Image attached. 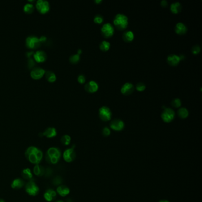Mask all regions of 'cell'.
<instances>
[{
	"mask_svg": "<svg viewBox=\"0 0 202 202\" xmlns=\"http://www.w3.org/2000/svg\"><path fill=\"white\" fill-rule=\"evenodd\" d=\"M80 60V56L78 54H74L69 57V61L72 64H77Z\"/></svg>",
	"mask_w": 202,
	"mask_h": 202,
	"instance_id": "obj_29",
	"label": "cell"
},
{
	"mask_svg": "<svg viewBox=\"0 0 202 202\" xmlns=\"http://www.w3.org/2000/svg\"><path fill=\"white\" fill-rule=\"evenodd\" d=\"M62 181H63L62 179L60 177L58 176V177H55V178L53 179L52 183H53L55 186H58V185H60V184H62Z\"/></svg>",
	"mask_w": 202,
	"mask_h": 202,
	"instance_id": "obj_36",
	"label": "cell"
},
{
	"mask_svg": "<svg viewBox=\"0 0 202 202\" xmlns=\"http://www.w3.org/2000/svg\"><path fill=\"white\" fill-rule=\"evenodd\" d=\"M56 192L55 190H52V189H49L45 192L44 197L46 201H52L56 198Z\"/></svg>",
	"mask_w": 202,
	"mask_h": 202,
	"instance_id": "obj_17",
	"label": "cell"
},
{
	"mask_svg": "<svg viewBox=\"0 0 202 202\" xmlns=\"http://www.w3.org/2000/svg\"><path fill=\"white\" fill-rule=\"evenodd\" d=\"M175 117V112L171 108H166L161 114V118L164 122L170 123Z\"/></svg>",
	"mask_w": 202,
	"mask_h": 202,
	"instance_id": "obj_7",
	"label": "cell"
},
{
	"mask_svg": "<svg viewBox=\"0 0 202 202\" xmlns=\"http://www.w3.org/2000/svg\"><path fill=\"white\" fill-rule=\"evenodd\" d=\"M159 202H170L169 201H168V200H161V201H159Z\"/></svg>",
	"mask_w": 202,
	"mask_h": 202,
	"instance_id": "obj_44",
	"label": "cell"
},
{
	"mask_svg": "<svg viewBox=\"0 0 202 202\" xmlns=\"http://www.w3.org/2000/svg\"><path fill=\"white\" fill-rule=\"evenodd\" d=\"M56 202H64V201H62V200H59V201H56Z\"/></svg>",
	"mask_w": 202,
	"mask_h": 202,
	"instance_id": "obj_46",
	"label": "cell"
},
{
	"mask_svg": "<svg viewBox=\"0 0 202 202\" xmlns=\"http://www.w3.org/2000/svg\"><path fill=\"white\" fill-rule=\"evenodd\" d=\"M57 134L56 131L54 128H48L43 132V135L48 138L55 137Z\"/></svg>",
	"mask_w": 202,
	"mask_h": 202,
	"instance_id": "obj_24",
	"label": "cell"
},
{
	"mask_svg": "<svg viewBox=\"0 0 202 202\" xmlns=\"http://www.w3.org/2000/svg\"><path fill=\"white\" fill-rule=\"evenodd\" d=\"M74 147V146L67 149L64 153V154H63V158L67 162H71L73 161L75 159V157H76V154H75Z\"/></svg>",
	"mask_w": 202,
	"mask_h": 202,
	"instance_id": "obj_8",
	"label": "cell"
},
{
	"mask_svg": "<svg viewBox=\"0 0 202 202\" xmlns=\"http://www.w3.org/2000/svg\"><path fill=\"white\" fill-rule=\"evenodd\" d=\"M45 170L42 166H40L39 164H36L33 168V172L37 176L41 177L43 175L45 174Z\"/></svg>",
	"mask_w": 202,
	"mask_h": 202,
	"instance_id": "obj_23",
	"label": "cell"
},
{
	"mask_svg": "<svg viewBox=\"0 0 202 202\" xmlns=\"http://www.w3.org/2000/svg\"><path fill=\"white\" fill-rule=\"evenodd\" d=\"M134 33H133V32L131 31V30H128L125 32L122 36L123 39L125 42L127 43H129L133 41V40L134 39Z\"/></svg>",
	"mask_w": 202,
	"mask_h": 202,
	"instance_id": "obj_20",
	"label": "cell"
},
{
	"mask_svg": "<svg viewBox=\"0 0 202 202\" xmlns=\"http://www.w3.org/2000/svg\"><path fill=\"white\" fill-rule=\"evenodd\" d=\"M0 202H5V201L1 199H0Z\"/></svg>",
	"mask_w": 202,
	"mask_h": 202,
	"instance_id": "obj_45",
	"label": "cell"
},
{
	"mask_svg": "<svg viewBox=\"0 0 202 202\" xmlns=\"http://www.w3.org/2000/svg\"><path fill=\"white\" fill-rule=\"evenodd\" d=\"M145 88H146V85L143 82H138L136 84V89L138 91H144L145 90Z\"/></svg>",
	"mask_w": 202,
	"mask_h": 202,
	"instance_id": "obj_33",
	"label": "cell"
},
{
	"mask_svg": "<svg viewBox=\"0 0 202 202\" xmlns=\"http://www.w3.org/2000/svg\"><path fill=\"white\" fill-rule=\"evenodd\" d=\"M46 39V37L45 36H42V37H41V38L39 39L41 42H43V41H45Z\"/></svg>",
	"mask_w": 202,
	"mask_h": 202,
	"instance_id": "obj_41",
	"label": "cell"
},
{
	"mask_svg": "<svg viewBox=\"0 0 202 202\" xmlns=\"http://www.w3.org/2000/svg\"><path fill=\"white\" fill-rule=\"evenodd\" d=\"M34 10V7L32 4H26L24 7V11L26 13H32Z\"/></svg>",
	"mask_w": 202,
	"mask_h": 202,
	"instance_id": "obj_31",
	"label": "cell"
},
{
	"mask_svg": "<svg viewBox=\"0 0 202 202\" xmlns=\"http://www.w3.org/2000/svg\"><path fill=\"white\" fill-rule=\"evenodd\" d=\"M24 186H25L24 181L20 179H15L12 182L11 184V187L14 189H20L23 187Z\"/></svg>",
	"mask_w": 202,
	"mask_h": 202,
	"instance_id": "obj_22",
	"label": "cell"
},
{
	"mask_svg": "<svg viewBox=\"0 0 202 202\" xmlns=\"http://www.w3.org/2000/svg\"><path fill=\"white\" fill-rule=\"evenodd\" d=\"M170 10L172 13L178 14L182 10V5L179 2H175L171 4Z\"/></svg>",
	"mask_w": 202,
	"mask_h": 202,
	"instance_id": "obj_21",
	"label": "cell"
},
{
	"mask_svg": "<svg viewBox=\"0 0 202 202\" xmlns=\"http://www.w3.org/2000/svg\"><path fill=\"white\" fill-rule=\"evenodd\" d=\"M161 5L164 7H166L168 5V3L166 0H162L161 2Z\"/></svg>",
	"mask_w": 202,
	"mask_h": 202,
	"instance_id": "obj_40",
	"label": "cell"
},
{
	"mask_svg": "<svg viewBox=\"0 0 202 202\" xmlns=\"http://www.w3.org/2000/svg\"><path fill=\"white\" fill-rule=\"evenodd\" d=\"M21 175L23 177V178L25 180H31L33 179V174L29 168L24 169L22 171Z\"/></svg>",
	"mask_w": 202,
	"mask_h": 202,
	"instance_id": "obj_25",
	"label": "cell"
},
{
	"mask_svg": "<svg viewBox=\"0 0 202 202\" xmlns=\"http://www.w3.org/2000/svg\"><path fill=\"white\" fill-rule=\"evenodd\" d=\"M85 80H86V78L84 75H80L78 77V81L81 84L84 83L85 82Z\"/></svg>",
	"mask_w": 202,
	"mask_h": 202,
	"instance_id": "obj_38",
	"label": "cell"
},
{
	"mask_svg": "<svg viewBox=\"0 0 202 202\" xmlns=\"http://www.w3.org/2000/svg\"><path fill=\"white\" fill-rule=\"evenodd\" d=\"M26 157L32 164H39L43 158L42 151L36 147L30 146L26 151Z\"/></svg>",
	"mask_w": 202,
	"mask_h": 202,
	"instance_id": "obj_1",
	"label": "cell"
},
{
	"mask_svg": "<svg viewBox=\"0 0 202 202\" xmlns=\"http://www.w3.org/2000/svg\"><path fill=\"white\" fill-rule=\"evenodd\" d=\"M36 7L41 13L45 14L49 10V4L46 1L38 0L36 4Z\"/></svg>",
	"mask_w": 202,
	"mask_h": 202,
	"instance_id": "obj_12",
	"label": "cell"
},
{
	"mask_svg": "<svg viewBox=\"0 0 202 202\" xmlns=\"http://www.w3.org/2000/svg\"><path fill=\"white\" fill-rule=\"evenodd\" d=\"M174 30L177 34L183 35L186 34L187 32V27L183 23L179 22L176 24L174 27Z\"/></svg>",
	"mask_w": 202,
	"mask_h": 202,
	"instance_id": "obj_16",
	"label": "cell"
},
{
	"mask_svg": "<svg viewBox=\"0 0 202 202\" xmlns=\"http://www.w3.org/2000/svg\"><path fill=\"white\" fill-rule=\"evenodd\" d=\"M177 113H178L179 116L181 119H186V118H187L188 117V114H189L188 110L186 108H185V107L180 108L178 110Z\"/></svg>",
	"mask_w": 202,
	"mask_h": 202,
	"instance_id": "obj_26",
	"label": "cell"
},
{
	"mask_svg": "<svg viewBox=\"0 0 202 202\" xmlns=\"http://www.w3.org/2000/svg\"><path fill=\"white\" fill-rule=\"evenodd\" d=\"M110 47V43L106 41H103L100 44V49L101 50H102L103 52H106L107 50H109Z\"/></svg>",
	"mask_w": 202,
	"mask_h": 202,
	"instance_id": "obj_27",
	"label": "cell"
},
{
	"mask_svg": "<svg viewBox=\"0 0 202 202\" xmlns=\"http://www.w3.org/2000/svg\"><path fill=\"white\" fill-rule=\"evenodd\" d=\"M171 104L174 107L179 108L181 106V100L180 98H176L172 100V102H171Z\"/></svg>",
	"mask_w": 202,
	"mask_h": 202,
	"instance_id": "obj_32",
	"label": "cell"
},
{
	"mask_svg": "<svg viewBox=\"0 0 202 202\" xmlns=\"http://www.w3.org/2000/svg\"><path fill=\"white\" fill-rule=\"evenodd\" d=\"M102 2V0H95V1H94V3H96V4H98L101 3Z\"/></svg>",
	"mask_w": 202,
	"mask_h": 202,
	"instance_id": "obj_42",
	"label": "cell"
},
{
	"mask_svg": "<svg viewBox=\"0 0 202 202\" xmlns=\"http://www.w3.org/2000/svg\"><path fill=\"white\" fill-rule=\"evenodd\" d=\"M200 52V47L198 45H194L192 48V53L194 55H197Z\"/></svg>",
	"mask_w": 202,
	"mask_h": 202,
	"instance_id": "obj_35",
	"label": "cell"
},
{
	"mask_svg": "<svg viewBox=\"0 0 202 202\" xmlns=\"http://www.w3.org/2000/svg\"><path fill=\"white\" fill-rule=\"evenodd\" d=\"M52 170L50 169V168H47V169L45 170V174H46V176H48V177H49V176H50V175L52 174Z\"/></svg>",
	"mask_w": 202,
	"mask_h": 202,
	"instance_id": "obj_39",
	"label": "cell"
},
{
	"mask_svg": "<svg viewBox=\"0 0 202 202\" xmlns=\"http://www.w3.org/2000/svg\"><path fill=\"white\" fill-rule=\"evenodd\" d=\"M81 53H82V50H81V49L78 50V54H78V55H80V54H81Z\"/></svg>",
	"mask_w": 202,
	"mask_h": 202,
	"instance_id": "obj_43",
	"label": "cell"
},
{
	"mask_svg": "<svg viewBox=\"0 0 202 202\" xmlns=\"http://www.w3.org/2000/svg\"><path fill=\"white\" fill-rule=\"evenodd\" d=\"M94 21L97 24H101L103 21V17L101 14H96L94 18Z\"/></svg>",
	"mask_w": 202,
	"mask_h": 202,
	"instance_id": "obj_34",
	"label": "cell"
},
{
	"mask_svg": "<svg viewBox=\"0 0 202 202\" xmlns=\"http://www.w3.org/2000/svg\"><path fill=\"white\" fill-rule=\"evenodd\" d=\"M102 133L104 136H109L111 133L110 129L107 127H105L102 131Z\"/></svg>",
	"mask_w": 202,
	"mask_h": 202,
	"instance_id": "obj_37",
	"label": "cell"
},
{
	"mask_svg": "<svg viewBox=\"0 0 202 202\" xmlns=\"http://www.w3.org/2000/svg\"><path fill=\"white\" fill-rule=\"evenodd\" d=\"M46 79L50 82H54L56 79L55 74L53 72L50 71L46 72Z\"/></svg>",
	"mask_w": 202,
	"mask_h": 202,
	"instance_id": "obj_28",
	"label": "cell"
},
{
	"mask_svg": "<svg viewBox=\"0 0 202 202\" xmlns=\"http://www.w3.org/2000/svg\"><path fill=\"white\" fill-rule=\"evenodd\" d=\"M25 190L30 196H36L39 192V188L33 181H29L25 184Z\"/></svg>",
	"mask_w": 202,
	"mask_h": 202,
	"instance_id": "obj_5",
	"label": "cell"
},
{
	"mask_svg": "<svg viewBox=\"0 0 202 202\" xmlns=\"http://www.w3.org/2000/svg\"><path fill=\"white\" fill-rule=\"evenodd\" d=\"M46 54L44 51L42 50H39V51H37L34 54V58L36 61L38 62H44L46 59Z\"/></svg>",
	"mask_w": 202,
	"mask_h": 202,
	"instance_id": "obj_18",
	"label": "cell"
},
{
	"mask_svg": "<svg viewBox=\"0 0 202 202\" xmlns=\"http://www.w3.org/2000/svg\"><path fill=\"white\" fill-rule=\"evenodd\" d=\"M99 116L101 120L107 122L111 119L112 112L109 107L107 106H102L99 109Z\"/></svg>",
	"mask_w": 202,
	"mask_h": 202,
	"instance_id": "obj_4",
	"label": "cell"
},
{
	"mask_svg": "<svg viewBox=\"0 0 202 202\" xmlns=\"http://www.w3.org/2000/svg\"><path fill=\"white\" fill-rule=\"evenodd\" d=\"M45 73V71L43 69L40 68H35L31 71L30 75L33 78L37 80L42 78Z\"/></svg>",
	"mask_w": 202,
	"mask_h": 202,
	"instance_id": "obj_15",
	"label": "cell"
},
{
	"mask_svg": "<svg viewBox=\"0 0 202 202\" xmlns=\"http://www.w3.org/2000/svg\"><path fill=\"white\" fill-rule=\"evenodd\" d=\"M40 43L39 39L36 36H31L26 39V45L29 48H36L40 45Z\"/></svg>",
	"mask_w": 202,
	"mask_h": 202,
	"instance_id": "obj_9",
	"label": "cell"
},
{
	"mask_svg": "<svg viewBox=\"0 0 202 202\" xmlns=\"http://www.w3.org/2000/svg\"><path fill=\"white\" fill-rule=\"evenodd\" d=\"M135 90V87L133 84L131 82H126L122 87L120 91L122 94L124 96H128L131 94Z\"/></svg>",
	"mask_w": 202,
	"mask_h": 202,
	"instance_id": "obj_10",
	"label": "cell"
},
{
	"mask_svg": "<svg viewBox=\"0 0 202 202\" xmlns=\"http://www.w3.org/2000/svg\"><path fill=\"white\" fill-rule=\"evenodd\" d=\"M102 34L105 38H110L115 33V29L113 25L110 23H105L101 29Z\"/></svg>",
	"mask_w": 202,
	"mask_h": 202,
	"instance_id": "obj_6",
	"label": "cell"
},
{
	"mask_svg": "<svg viewBox=\"0 0 202 202\" xmlns=\"http://www.w3.org/2000/svg\"><path fill=\"white\" fill-rule=\"evenodd\" d=\"M167 60L168 64L170 65L172 67H175L179 64L181 59L180 58V56L177 55L171 54L168 56Z\"/></svg>",
	"mask_w": 202,
	"mask_h": 202,
	"instance_id": "obj_14",
	"label": "cell"
},
{
	"mask_svg": "<svg viewBox=\"0 0 202 202\" xmlns=\"http://www.w3.org/2000/svg\"><path fill=\"white\" fill-rule=\"evenodd\" d=\"M56 191H57V193L62 197L67 196L68 194H69L70 192L69 188L67 186H64V185L59 186L57 188Z\"/></svg>",
	"mask_w": 202,
	"mask_h": 202,
	"instance_id": "obj_19",
	"label": "cell"
},
{
	"mask_svg": "<svg viewBox=\"0 0 202 202\" xmlns=\"http://www.w3.org/2000/svg\"><path fill=\"white\" fill-rule=\"evenodd\" d=\"M113 23L119 30H124L128 26V18L123 14H117L113 20Z\"/></svg>",
	"mask_w": 202,
	"mask_h": 202,
	"instance_id": "obj_3",
	"label": "cell"
},
{
	"mask_svg": "<svg viewBox=\"0 0 202 202\" xmlns=\"http://www.w3.org/2000/svg\"><path fill=\"white\" fill-rule=\"evenodd\" d=\"M71 137L69 135H65L61 137V142L65 145H68L71 142Z\"/></svg>",
	"mask_w": 202,
	"mask_h": 202,
	"instance_id": "obj_30",
	"label": "cell"
},
{
	"mask_svg": "<svg viewBox=\"0 0 202 202\" xmlns=\"http://www.w3.org/2000/svg\"><path fill=\"white\" fill-rule=\"evenodd\" d=\"M124 127V122L120 119H116L112 120L110 123V128L115 131H121Z\"/></svg>",
	"mask_w": 202,
	"mask_h": 202,
	"instance_id": "obj_11",
	"label": "cell"
},
{
	"mask_svg": "<svg viewBox=\"0 0 202 202\" xmlns=\"http://www.w3.org/2000/svg\"><path fill=\"white\" fill-rule=\"evenodd\" d=\"M61 153L59 149L56 148L52 147L47 150L46 155V159L50 164H56L58 162Z\"/></svg>",
	"mask_w": 202,
	"mask_h": 202,
	"instance_id": "obj_2",
	"label": "cell"
},
{
	"mask_svg": "<svg viewBox=\"0 0 202 202\" xmlns=\"http://www.w3.org/2000/svg\"><path fill=\"white\" fill-rule=\"evenodd\" d=\"M85 90L90 93H94L98 90V84L95 81H90L85 85Z\"/></svg>",
	"mask_w": 202,
	"mask_h": 202,
	"instance_id": "obj_13",
	"label": "cell"
}]
</instances>
